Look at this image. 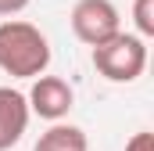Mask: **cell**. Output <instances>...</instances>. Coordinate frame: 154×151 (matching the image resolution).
Instances as JSON below:
<instances>
[{
	"mask_svg": "<svg viewBox=\"0 0 154 151\" xmlns=\"http://www.w3.org/2000/svg\"><path fill=\"white\" fill-rule=\"evenodd\" d=\"M72 33L86 47H100L104 40H111L118 29V7L111 0H79L72 7Z\"/></svg>",
	"mask_w": 154,
	"mask_h": 151,
	"instance_id": "3957f363",
	"label": "cell"
},
{
	"mask_svg": "<svg viewBox=\"0 0 154 151\" xmlns=\"http://www.w3.org/2000/svg\"><path fill=\"white\" fill-rule=\"evenodd\" d=\"M50 65V43L29 22L0 25V69L14 79H39Z\"/></svg>",
	"mask_w": 154,
	"mask_h": 151,
	"instance_id": "6da1fadb",
	"label": "cell"
},
{
	"mask_svg": "<svg viewBox=\"0 0 154 151\" xmlns=\"http://www.w3.org/2000/svg\"><path fill=\"white\" fill-rule=\"evenodd\" d=\"M22 7H29V0H0V14H18Z\"/></svg>",
	"mask_w": 154,
	"mask_h": 151,
	"instance_id": "9c48e42d",
	"label": "cell"
},
{
	"mask_svg": "<svg viewBox=\"0 0 154 151\" xmlns=\"http://www.w3.org/2000/svg\"><path fill=\"white\" fill-rule=\"evenodd\" d=\"M25 101H29V112H36L39 119H47V122H57V119H65V115L72 112L75 90H72L61 76H39Z\"/></svg>",
	"mask_w": 154,
	"mask_h": 151,
	"instance_id": "277c9868",
	"label": "cell"
},
{
	"mask_svg": "<svg viewBox=\"0 0 154 151\" xmlns=\"http://www.w3.org/2000/svg\"><path fill=\"white\" fill-rule=\"evenodd\" d=\"M93 69L111 83H133L147 69V43L133 33H115L100 47H93Z\"/></svg>",
	"mask_w": 154,
	"mask_h": 151,
	"instance_id": "7a4b0ae2",
	"label": "cell"
},
{
	"mask_svg": "<svg viewBox=\"0 0 154 151\" xmlns=\"http://www.w3.org/2000/svg\"><path fill=\"white\" fill-rule=\"evenodd\" d=\"M36 151H86V133H82L79 126L54 122L47 133H39Z\"/></svg>",
	"mask_w": 154,
	"mask_h": 151,
	"instance_id": "8992f818",
	"label": "cell"
},
{
	"mask_svg": "<svg viewBox=\"0 0 154 151\" xmlns=\"http://www.w3.org/2000/svg\"><path fill=\"white\" fill-rule=\"evenodd\" d=\"M133 22L140 29V40L154 36V0H136L133 4Z\"/></svg>",
	"mask_w": 154,
	"mask_h": 151,
	"instance_id": "52a82bcc",
	"label": "cell"
},
{
	"mask_svg": "<svg viewBox=\"0 0 154 151\" xmlns=\"http://www.w3.org/2000/svg\"><path fill=\"white\" fill-rule=\"evenodd\" d=\"M29 101L25 94L11 90V86H0V151L14 148L29 126Z\"/></svg>",
	"mask_w": 154,
	"mask_h": 151,
	"instance_id": "5b68a950",
	"label": "cell"
},
{
	"mask_svg": "<svg viewBox=\"0 0 154 151\" xmlns=\"http://www.w3.org/2000/svg\"><path fill=\"white\" fill-rule=\"evenodd\" d=\"M125 151H154V133H133Z\"/></svg>",
	"mask_w": 154,
	"mask_h": 151,
	"instance_id": "ba28073f",
	"label": "cell"
}]
</instances>
